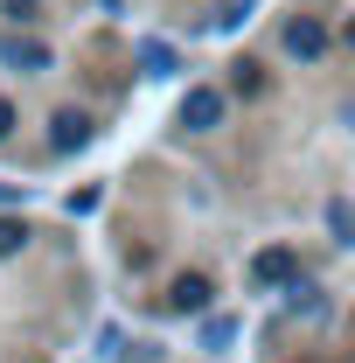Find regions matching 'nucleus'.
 <instances>
[{"mask_svg": "<svg viewBox=\"0 0 355 363\" xmlns=\"http://www.w3.org/2000/svg\"><path fill=\"white\" fill-rule=\"evenodd\" d=\"M139 63H146V77H168V70H175V49L168 43H139Z\"/></svg>", "mask_w": 355, "mask_h": 363, "instance_id": "obj_8", "label": "nucleus"}, {"mask_svg": "<svg viewBox=\"0 0 355 363\" xmlns=\"http://www.w3.org/2000/svg\"><path fill=\"white\" fill-rule=\"evenodd\" d=\"M84 140H91L84 112H56V126H49V147H56V154H70V147H84Z\"/></svg>", "mask_w": 355, "mask_h": 363, "instance_id": "obj_6", "label": "nucleus"}, {"mask_svg": "<svg viewBox=\"0 0 355 363\" xmlns=\"http://www.w3.org/2000/svg\"><path fill=\"white\" fill-rule=\"evenodd\" d=\"M209 301H216V286H209L202 272H181L175 286H168V308H175V315H209Z\"/></svg>", "mask_w": 355, "mask_h": 363, "instance_id": "obj_4", "label": "nucleus"}, {"mask_svg": "<svg viewBox=\"0 0 355 363\" xmlns=\"http://www.w3.org/2000/svg\"><path fill=\"white\" fill-rule=\"evenodd\" d=\"M14 133V105H7V98H0V140Z\"/></svg>", "mask_w": 355, "mask_h": 363, "instance_id": "obj_10", "label": "nucleus"}, {"mask_svg": "<svg viewBox=\"0 0 355 363\" xmlns=\"http://www.w3.org/2000/svg\"><path fill=\"white\" fill-rule=\"evenodd\" d=\"M342 43H349V49H355V21H349V28H342Z\"/></svg>", "mask_w": 355, "mask_h": 363, "instance_id": "obj_12", "label": "nucleus"}, {"mask_svg": "<svg viewBox=\"0 0 355 363\" xmlns=\"http://www.w3.org/2000/svg\"><path fill=\"white\" fill-rule=\"evenodd\" d=\"M300 279V259L286 252V245H265L258 259H251V286H293Z\"/></svg>", "mask_w": 355, "mask_h": 363, "instance_id": "obj_2", "label": "nucleus"}, {"mask_svg": "<svg viewBox=\"0 0 355 363\" xmlns=\"http://www.w3.org/2000/svg\"><path fill=\"white\" fill-rule=\"evenodd\" d=\"M21 245H28V224L21 217H0V259H14Z\"/></svg>", "mask_w": 355, "mask_h": 363, "instance_id": "obj_9", "label": "nucleus"}, {"mask_svg": "<svg viewBox=\"0 0 355 363\" xmlns=\"http://www.w3.org/2000/svg\"><path fill=\"white\" fill-rule=\"evenodd\" d=\"M7 203H21V189H14V182H0V210H7Z\"/></svg>", "mask_w": 355, "mask_h": 363, "instance_id": "obj_11", "label": "nucleus"}, {"mask_svg": "<svg viewBox=\"0 0 355 363\" xmlns=\"http://www.w3.org/2000/svg\"><path fill=\"white\" fill-rule=\"evenodd\" d=\"M286 56H300V63H320V56H327V28H320L313 14L286 21Z\"/></svg>", "mask_w": 355, "mask_h": 363, "instance_id": "obj_3", "label": "nucleus"}, {"mask_svg": "<svg viewBox=\"0 0 355 363\" xmlns=\"http://www.w3.org/2000/svg\"><path fill=\"white\" fill-rule=\"evenodd\" d=\"M327 230H334L342 245H355V203H342V196H334V203H327Z\"/></svg>", "mask_w": 355, "mask_h": 363, "instance_id": "obj_7", "label": "nucleus"}, {"mask_svg": "<svg viewBox=\"0 0 355 363\" xmlns=\"http://www.w3.org/2000/svg\"><path fill=\"white\" fill-rule=\"evenodd\" d=\"M181 126H188V133L223 126V91L216 84H188V98H181Z\"/></svg>", "mask_w": 355, "mask_h": 363, "instance_id": "obj_1", "label": "nucleus"}, {"mask_svg": "<svg viewBox=\"0 0 355 363\" xmlns=\"http://www.w3.org/2000/svg\"><path fill=\"white\" fill-rule=\"evenodd\" d=\"M0 63H7V70H49V43H35V35L14 28V35L0 43Z\"/></svg>", "mask_w": 355, "mask_h": 363, "instance_id": "obj_5", "label": "nucleus"}]
</instances>
